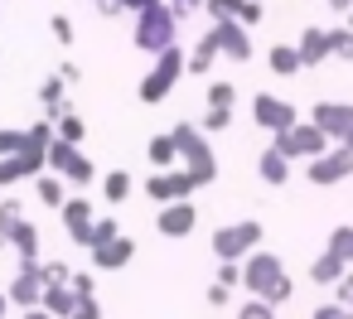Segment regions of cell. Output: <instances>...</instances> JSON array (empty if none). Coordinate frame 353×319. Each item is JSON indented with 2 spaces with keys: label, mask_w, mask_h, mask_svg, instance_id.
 Segmentation results:
<instances>
[{
  "label": "cell",
  "mask_w": 353,
  "mask_h": 319,
  "mask_svg": "<svg viewBox=\"0 0 353 319\" xmlns=\"http://www.w3.org/2000/svg\"><path fill=\"white\" fill-rule=\"evenodd\" d=\"M242 285H247L252 295H261L266 305L290 300V280H285V271H281V261H276L271 251H252V256L242 261Z\"/></svg>",
  "instance_id": "cell-1"
},
{
  "label": "cell",
  "mask_w": 353,
  "mask_h": 319,
  "mask_svg": "<svg viewBox=\"0 0 353 319\" xmlns=\"http://www.w3.org/2000/svg\"><path fill=\"white\" fill-rule=\"evenodd\" d=\"M170 136H174V150H179V160H184V169L199 179V189H203V184H213V179H218V160H213V150H208L203 131H199V126H189V121H174V126H170Z\"/></svg>",
  "instance_id": "cell-2"
},
{
  "label": "cell",
  "mask_w": 353,
  "mask_h": 319,
  "mask_svg": "<svg viewBox=\"0 0 353 319\" xmlns=\"http://www.w3.org/2000/svg\"><path fill=\"white\" fill-rule=\"evenodd\" d=\"M189 68V59L179 54V44H170L165 54H155V68L141 78V88H136V97L145 102V107H155V102H165L170 92H174V83H179V73Z\"/></svg>",
  "instance_id": "cell-3"
},
{
  "label": "cell",
  "mask_w": 353,
  "mask_h": 319,
  "mask_svg": "<svg viewBox=\"0 0 353 319\" xmlns=\"http://www.w3.org/2000/svg\"><path fill=\"white\" fill-rule=\"evenodd\" d=\"M174 10H170V0H160V6H150V10H141L136 15V49H145V54H165L170 44H174Z\"/></svg>",
  "instance_id": "cell-4"
},
{
  "label": "cell",
  "mask_w": 353,
  "mask_h": 319,
  "mask_svg": "<svg viewBox=\"0 0 353 319\" xmlns=\"http://www.w3.org/2000/svg\"><path fill=\"white\" fill-rule=\"evenodd\" d=\"M49 169L63 174L73 189H92V184H97V169H92V160L83 155V145H68V141H59V136H54V145H49Z\"/></svg>",
  "instance_id": "cell-5"
},
{
  "label": "cell",
  "mask_w": 353,
  "mask_h": 319,
  "mask_svg": "<svg viewBox=\"0 0 353 319\" xmlns=\"http://www.w3.org/2000/svg\"><path fill=\"white\" fill-rule=\"evenodd\" d=\"M261 247V223H232L213 232V256L218 261H242Z\"/></svg>",
  "instance_id": "cell-6"
},
{
  "label": "cell",
  "mask_w": 353,
  "mask_h": 319,
  "mask_svg": "<svg viewBox=\"0 0 353 319\" xmlns=\"http://www.w3.org/2000/svg\"><path fill=\"white\" fill-rule=\"evenodd\" d=\"M199 189V179L189 174V169H155L150 179H145V198H155L160 208L165 203H179V198H189Z\"/></svg>",
  "instance_id": "cell-7"
},
{
  "label": "cell",
  "mask_w": 353,
  "mask_h": 319,
  "mask_svg": "<svg viewBox=\"0 0 353 319\" xmlns=\"http://www.w3.org/2000/svg\"><path fill=\"white\" fill-rule=\"evenodd\" d=\"M276 150H281L285 160H295V155H319V150H324V131H319L314 121H295L290 131L276 136Z\"/></svg>",
  "instance_id": "cell-8"
},
{
  "label": "cell",
  "mask_w": 353,
  "mask_h": 319,
  "mask_svg": "<svg viewBox=\"0 0 353 319\" xmlns=\"http://www.w3.org/2000/svg\"><path fill=\"white\" fill-rule=\"evenodd\" d=\"M6 295H10V305H15V309H34V305L44 300V280H39V261H20V271L10 276V285H6Z\"/></svg>",
  "instance_id": "cell-9"
},
{
  "label": "cell",
  "mask_w": 353,
  "mask_h": 319,
  "mask_svg": "<svg viewBox=\"0 0 353 319\" xmlns=\"http://www.w3.org/2000/svg\"><path fill=\"white\" fill-rule=\"evenodd\" d=\"M59 218H63V232L78 242V247H92V198H73L68 194V203L59 208Z\"/></svg>",
  "instance_id": "cell-10"
},
{
  "label": "cell",
  "mask_w": 353,
  "mask_h": 319,
  "mask_svg": "<svg viewBox=\"0 0 353 319\" xmlns=\"http://www.w3.org/2000/svg\"><path fill=\"white\" fill-rule=\"evenodd\" d=\"M208 39L218 44V54H228V59H237V63H247V59H252L247 25H237V20H218V25L208 30Z\"/></svg>",
  "instance_id": "cell-11"
},
{
  "label": "cell",
  "mask_w": 353,
  "mask_h": 319,
  "mask_svg": "<svg viewBox=\"0 0 353 319\" xmlns=\"http://www.w3.org/2000/svg\"><path fill=\"white\" fill-rule=\"evenodd\" d=\"M252 116H256V126H266V131H276V136L295 126V107L281 102V97H266V92L252 102Z\"/></svg>",
  "instance_id": "cell-12"
},
{
  "label": "cell",
  "mask_w": 353,
  "mask_h": 319,
  "mask_svg": "<svg viewBox=\"0 0 353 319\" xmlns=\"http://www.w3.org/2000/svg\"><path fill=\"white\" fill-rule=\"evenodd\" d=\"M194 223H199V208H194L189 198L165 203V208H160V218H155V227H160L165 237H189V232H194Z\"/></svg>",
  "instance_id": "cell-13"
},
{
  "label": "cell",
  "mask_w": 353,
  "mask_h": 319,
  "mask_svg": "<svg viewBox=\"0 0 353 319\" xmlns=\"http://www.w3.org/2000/svg\"><path fill=\"white\" fill-rule=\"evenodd\" d=\"M131 256H136V242L121 232V237L92 247V271H97V276H102V271H121V266H131Z\"/></svg>",
  "instance_id": "cell-14"
},
{
  "label": "cell",
  "mask_w": 353,
  "mask_h": 319,
  "mask_svg": "<svg viewBox=\"0 0 353 319\" xmlns=\"http://www.w3.org/2000/svg\"><path fill=\"white\" fill-rule=\"evenodd\" d=\"M314 126H319L324 136H348V131H353V107H343V102H319V107H314Z\"/></svg>",
  "instance_id": "cell-15"
},
{
  "label": "cell",
  "mask_w": 353,
  "mask_h": 319,
  "mask_svg": "<svg viewBox=\"0 0 353 319\" xmlns=\"http://www.w3.org/2000/svg\"><path fill=\"white\" fill-rule=\"evenodd\" d=\"M353 169V150L343 145V150H334V155H319L314 165H310V179L314 184H334V179H343Z\"/></svg>",
  "instance_id": "cell-16"
},
{
  "label": "cell",
  "mask_w": 353,
  "mask_h": 319,
  "mask_svg": "<svg viewBox=\"0 0 353 319\" xmlns=\"http://www.w3.org/2000/svg\"><path fill=\"white\" fill-rule=\"evenodd\" d=\"M39 107H44V116H49V121H54V116H63V112H73V107H68V83H63L59 73L39 83Z\"/></svg>",
  "instance_id": "cell-17"
},
{
  "label": "cell",
  "mask_w": 353,
  "mask_h": 319,
  "mask_svg": "<svg viewBox=\"0 0 353 319\" xmlns=\"http://www.w3.org/2000/svg\"><path fill=\"white\" fill-rule=\"evenodd\" d=\"M34 194H39L44 208H63L68 203V179L54 174V169H44V174H34Z\"/></svg>",
  "instance_id": "cell-18"
},
{
  "label": "cell",
  "mask_w": 353,
  "mask_h": 319,
  "mask_svg": "<svg viewBox=\"0 0 353 319\" xmlns=\"http://www.w3.org/2000/svg\"><path fill=\"white\" fill-rule=\"evenodd\" d=\"M6 237H10V247L20 251V261H39V237H44V232H39L30 218H20V223H15Z\"/></svg>",
  "instance_id": "cell-19"
},
{
  "label": "cell",
  "mask_w": 353,
  "mask_h": 319,
  "mask_svg": "<svg viewBox=\"0 0 353 319\" xmlns=\"http://www.w3.org/2000/svg\"><path fill=\"white\" fill-rule=\"evenodd\" d=\"M73 300H78L73 285H44V300H39V305H44L54 319H68V314H73Z\"/></svg>",
  "instance_id": "cell-20"
},
{
  "label": "cell",
  "mask_w": 353,
  "mask_h": 319,
  "mask_svg": "<svg viewBox=\"0 0 353 319\" xmlns=\"http://www.w3.org/2000/svg\"><path fill=\"white\" fill-rule=\"evenodd\" d=\"M131 189H136V184H131V174H126V169L102 174V198H107L112 208H117V203H126V198H131Z\"/></svg>",
  "instance_id": "cell-21"
},
{
  "label": "cell",
  "mask_w": 353,
  "mask_h": 319,
  "mask_svg": "<svg viewBox=\"0 0 353 319\" xmlns=\"http://www.w3.org/2000/svg\"><path fill=\"white\" fill-rule=\"evenodd\" d=\"M319 59H329V34H324V30H305V39H300V63L310 68V63H319Z\"/></svg>",
  "instance_id": "cell-22"
},
{
  "label": "cell",
  "mask_w": 353,
  "mask_h": 319,
  "mask_svg": "<svg viewBox=\"0 0 353 319\" xmlns=\"http://www.w3.org/2000/svg\"><path fill=\"white\" fill-rule=\"evenodd\" d=\"M54 136H59V141H68V145H83L88 121H83L78 112H63V116H54Z\"/></svg>",
  "instance_id": "cell-23"
},
{
  "label": "cell",
  "mask_w": 353,
  "mask_h": 319,
  "mask_svg": "<svg viewBox=\"0 0 353 319\" xmlns=\"http://www.w3.org/2000/svg\"><path fill=\"white\" fill-rule=\"evenodd\" d=\"M145 155H150V165H155V169H174V160H179V150H174V136H150Z\"/></svg>",
  "instance_id": "cell-24"
},
{
  "label": "cell",
  "mask_w": 353,
  "mask_h": 319,
  "mask_svg": "<svg viewBox=\"0 0 353 319\" xmlns=\"http://www.w3.org/2000/svg\"><path fill=\"white\" fill-rule=\"evenodd\" d=\"M285 174H290V165H285V155L271 145V150L261 155V179H266V184H285Z\"/></svg>",
  "instance_id": "cell-25"
},
{
  "label": "cell",
  "mask_w": 353,
  "mask_h": 319,
  "mask_svg": "<svg viewBox=\"0 0 353 319\" xmlns=\"http://www.w3.org/2000/svg\"><path fill=\"white\" fill-rule=\"evenodd\" d=\"M213 59H218V44L203 34V39H199V49L189 54V73H208V68H213Z\"/></svg>",
  "instance_id": "cell-26"
},
{
  "label": "cell",
  "mask_w": 353,
  "mask_h": 319,
  "mask_svg": "<svg viewBox=\"0 0 353 319\" xmlns=\"http://www.w3.org/2000/svg\"><path fill=\"white\" fill-rule=\"evenodd\" d=\"M39 280L44 285H68L73 280V266L68 261H39Z\"/></svg>",
  "instance_id": "cell-27"
},
{
  "label": "cell",
  "mask_w": 353,
  "mask_h": 319,
  "mask_svg": "<svg viewBox=\"0 0 353 319\" xmlns=\"http://www.w3.org/2000/svg\"><path fill=\"white\" fill-rule=\"evenodd\" d=\"M271 68H276V73H295V68H305V63H300V49H290V44L271 49Z\"/></svg>",
  "instance_id": "cell-28"
},
{
  "label": "cell",
  "mask_w": 353,
  "mask_h": 319,
  "mask_svg": "<svg viewBox=\"0 0 353 319\" xmlns=\"http://www.w3.org/2000/svg\"><path fill=\"white\" fill-rule=\"evenodd\" d=\"M25 150V131L20 126H0V160H10Z\"/></svg>",
  "instance_id": "cell-29"
},
{
  "label": "cell",
  "mask_w": 353,
  "mask_h": 319,
  "mask_svg": "<svg viewBox=\"0 0 353 319\" xmlns=\"http://www.w3.org/2000/svg\"><path fill=\"white\" fill-rule=\"evenodd\" d=\"M20 218H25V203H20V198H0V232H10ZM6 242H10V237H6Z\"/></svg>",
  "instance_id": "cell-30"
},
{
  "label": "cell",
  "mask_w": 353,
  "mask_h": 319,
  "mask_svg": "<svg viewBox=\"0 0 353 319\" xmlns=\"http://www.w3.org/2000/svg\"><path fill=\"white\" fill-rule=\"evenodd\" d=\"M203 10L213 15V25H218V20H237V10H242V0H203Z\"/></svg>",
  "instance_id": "cell-31"
},
{
  "label": "cell",
  "mask_w": 353,
  "mask_h": 319,
  "mask_svg": "<svg viewBox=\"0 0 353 319\" xmlns=\"http://www.w3.org/2000/svg\"><path fill=\"white\" fill-rule=\"evenodd\" d=\"M228 121H232V107H208V116L199 121V131L208 136V131H228Z\"/></svg>",
  "instance_id": "cell-32"
},
{
  "label": "cell",
  "mask_w": 353,
  "mask_h": 319,
  "mask_svg": "<svg viewBox=\"0 0 353 319\" xmlns=\"http://www.w3.org/2000/svg\"><path fill=\"white\" fill-rule=\"evenodd\" d=\"M112 237H121V223H117V218H97V223H92V247H102V242H112ZM92 247H88V251H92Z\"/></svg>",
  "instance_id": "cell-33"
},
{
  "label": "cell",
  "mask_w": 353,
  "mask_h": 319,
  "mask_svg": "<svg viewBox=\"0 0 353 319\" xmlns=\"http://www.w3.org/2000/svg\"><path fill=\"white\" fill-rule=\"evenodd\" d=\"M339 271H343V261H339V256L329 251V256H319V261H314V271H310V276H314V280L324 285V280H339Z\"/></svg>",
  "instance_id": "cell-34"
},
{
  "label": "cell",
  "mask_w": 353,
  "mask_h": 319,
  "mask_svg": "<svg viewBox=\"0 0 353 319\" xmlns=\"http://www.w3.org/2000/svg\"><path fill=\"white\" fill-rule=\"evenodd\" d=\"M68 319H102V305H97V295H78Z\"/></svg>",
  "instance_id": "cell-35"
},
{
  "label": "cell",
  "mask_w": 353,
  "mask_h": 319,
  "mask_svg": "<svg viewBox=\"0 0 353 319\" xmlns=\"http://www.w3.org/2000/svg\"><path fill=\"white\" fill-rule=\"evenodd\" d=\"M329 54L353 59V30H334V34H329Z\"/></svg>",
  "instance_id": "cell-36"
},
{
  "label": "cell",
  "mask_w": 353,
  "mask_h": 319,
  "mask_svg": "<svg viewBox=\"0 0 353 319\" xmlns=\"http://www.w3.org/2000/svg\"><path fill=\"white\" fill-rule=\"evenodd\" d=\"M329 251H334L339 261H348V256H353V227H339L334 242H329Z\"/></svg>",
  "instance_id": "cell-37"
},
{
  "label": "cell",
  "mask_w": 353,
  "mask_h": 319,
  "mask_svg": "<svg viewBox=\"0 0 353 319\" xmlns=\"http://www.w3.org/2000/svg\"><path fill=\"white\" fill-rule=\"evenodd\" d=\"M271 309H276V305H266V300H261V295H252V300H247V305H242V314H237V319H276V314H271Z\"/></svg>",
  "instance_id": "cell-38"
},
{
  "label": "cell",
  "mask_w": 353,
  "mask_h": 319,
  "mask_svg": "<svg viewBox=\"0 0 353 319\" xmlns=\"http://www.w3.org/2000/svg\"><path fill=\"white\" fill-rule=\"evenodd\" d=\"M49 30H54V39H59L63 49H73V20H68V15H54Z\"/></svg>",
  "instance_id": "cell-39"
},
{
  "label": "cell",
  "mask_w": 353,
  "mask_h": 319,
  "mask_svg": "<svg viewBox=\"0 0 353 319\" xmlns=\"http://www.w3.org/2000/svg\"><path fill=\"white\" fill-rule=\"evenodd\" d=\"M232 97H237L232 83H213V88H208V107H232Z\"/></svg>",
  "instance_id": "cell-40"
},
{
  "label": "cell",
  "mask_w": 353,
  "mask_h": 319,
  "mask_svg": "<svg viewBox=\"0 0 353 319\" xmlns=\"http://www.w3.org/2000/svg\"><path fill=\"white\" fill-rule=\"evenodd\" d=\"M68 285H73V295H92L97 290V271H73Z\"/></svg>",
  "instance_id": "cell-41"
},
{
  "label": "cell",
  "mask_w": 353,
  "mask_h": 319,
  "mask_svg": "<svg viewBox=\"0 0 353 319\" xmlns=\"http://www.w3.org/2000/svg\"><path fill=\"white\" fill-rule=\"evenodd\" d=\"M256 20H261V0H242V10H237V25H247V30H252Z\"/></svg>",
  "instance_id": "cell-42"
},
{
  "label": "cell",
  "mask_w": 353,
  "mask_h": 319,
  "mask_svg": "<svg viewBox=\"0 0 353 319\" xmlns=\"http://www.w3.org/2000/svg\"><path fill=\"white\" fill-rule=\"evenodd\" d=\"M170 10H174V20H184V15L203 10V0H170Z\"/></svg>",
  "instance_id": "cell-43"
},
{
  "label": "cell",
  "mask_w": 353,
  "mask_h": 319,
  "mask_svg": "<svg viewBox=\"0 0 353 319\" xmlns=\"http://www.w3.org/2000/svg\"><path fill=\"white\" fill-rule=\"evenodd\" d=\"M228 290H232V285H223V280H213V285H208V305H228Z\"/></svg>",
  "instance_id": "cell-44"
},
{
  "label": "cell",
  "mask_w": 353,
  "mask_h": 319,
  "mask_svg": "<svg viewBox=\"0 0 353 319\" xmlns=\"http://www.w3.org/2000/svg\"><path fill=\"white\" fill-rule=\"evenodd\" d=\"M59 78L73 88V83H83V68H78V63H63V68H59Z\"/></svg>",
  "instance_id": "cell-45"
},
{
  "label": "cell",
  "mask_w": 353,
  "mask_h": 319,
  "mask_svg": "<svg viewBox=\"0 0 353 319\" xmlns=\"http://www.w3.org/2000/svg\"><path fill=\"white\" fill-rule=\"evenodd\" d=\"M150 6H160V0H121V10H131V15H141V10H150Z\"/></svg>",
  "instance_id": "cell-46"
},
{
  "label": "cell",
  "mask_w": 353,
  "mask_h": 319,
  "mask_svg": "<svg viewBox=\"0 0 353 319\" xmlns=\"http://www.w3.org/2000/svg\"><path fill=\"white\" fill-rule=\"evenodd\" d=\"M20 319H54V314H49L44 305H34V309H20Z\"/></svg>",
  "instance_id": "cell-47"
},
{
  "label": "cell",
  "mask_w": 353,
  "mask_h": 319,
  "mask_svg": "<svg viewBox=\"0 0 353 319\" xmlns=\"http://www.w3.org/2000/svg\"><path fill=\"white\" fill-rule=\"evenodd\" d=\"M10 309H15V305H10V295H6V290H0V319H6Z\"/></svg>",
  "instance_id": "cell-48"
},
{
  "label": "cell",
  "mask_w": 353,
  "mask_h": 319,
  "mask_svg": "<svg viewBox=\"0 0 353 319\" xmlns=\"http://www.w3.org/2000/svg\"><path fill=\"white\" fill-rule=\"evenodd\" d=\"M334 10H348V0H334Z\"/></svg>",
  "instance_id": "cell-49"
},
{
  "label": "cell",
  "mask_w": 353,
  "mask_h": 319,
  "mask_svg": "<svg viewBox=\"0 0 353 319\" xmlns=\"http://www.w3.org/2000/svg\"><path fill=\"white\" fill-rule=\"evenodd\" d=\"M6 247H10V242H6V232H0V251H6Z\"/></svg>",
  "instance_id": "cell-50"
},
{
  "label": "cell",
  "mask_w": 353,
  "mask_h": 319,
  "mask_svg": "<svg viewBox=\"0 0 353 319\" xmlns=\"http://www.w3.org/2000/svg\"><path fill=\"white\" fill-rule=\"evenodd\" d=\"M343 141H348V150H353V131H348V136H343Z\"/></svg>",
  "instance_id": "cell-51"
},
{
  "label": "cell",
  "mask_w": 353,
  "mask_h": 319,
  "mask_svg": "<svg viewBox=\"0 0 353 319\" xmlns=\"http://www.w3.org/2000/svg\"><path fill=\"white\" fill-rule=\"evenodd\" d=\"M92 6H97V0H92Z\"/></svg>",
  "instance_id": "cell-52"
}]
</instances>
